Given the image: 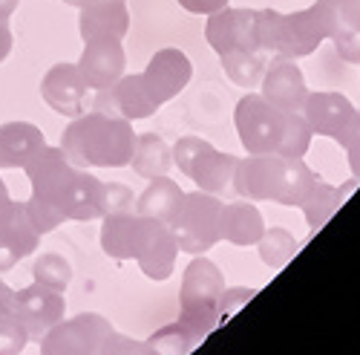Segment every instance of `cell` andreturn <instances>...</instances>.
Masks as SVG:
<instances>
[{"label": "cell", "mask_w": 360, "mask_h": 355, "mask_svg": "<svg viewBox=\"0 0 360 355\" xmlns=\"http://www.w3.org/2000/svg\"><path fill=\"white\" fill-rule=\"evenodd\" d=\"M130 165L139 176H144V180H156V176H167V170L173 168V154L162 136L141 133V136H136Z\"/></svg>", "instance_id": "484cf974"}, {"label": "cell", "mask_w": 360, "mask_h": 355, "mask_svg": "<svg viewBox=\"0 0 360 355\" xmlns=\"http://www.w3.org/2000/svg\"><path fill=\"white\" fill-rule=\"evenodd\" d=\"M311 127L303 118V113H288V122H285V133H283V144L277 156L283 159H303L309 154V144H311Z\"/></svg>", "instance_id": "1f68e13d"}, {"label": "cell", "mask_w": 360, "mask_h": 355, "mask_svg": "<svg viewBox=\"0 0 360 355\" xmlns=\"http://www.w3.org/2000/svg\"><path fill=\"white\" fill-rule=\"evenodd\" d=\"M328 38V23L320 4L283 15L277 9L257 12V41L262 52L277 58H306Z\"/></svg>", "instance_id": "3957f363"}, {"label": "cell", "mask_w": 360, "mask_h": 355, "mask_svg": "<svg viewBox=\"0 0 360 355\" xmlns=\"http://www.w3.org/2000/svg\"><path fill=\"white\" fill-rule=\"evenodd\" d=\"M136 199L130 194V188L118 185V182H104V214H118V211H133Z\"/></svg>", "instance_id": "8d00e7d4"}, {"label": "cell", "mask_w": 360, "mask_h": 355, "mask_svg": "<svg viewBox=\"0 0 360 355\" xmlns=\"http://www.w3.org/2000/svg\"><path fill=\"white\" fill-rule=\"evenodd\" d=\"M9 312H15V292L0 280V315H9Z\"/></svg>", "instance_id": "b9f144b4"}, {"label": "cell", "mask_w": 360, "mask_h": 355, "mask_svg": "<svg viewBox=\"0 0 360 355\" xmlns=\"http://www.w3.org/2000/svg\"><path fill=\"white\" fill-rule=\"evenodd\" d=\"M191 75H193V67L188 61V55L176 46H167V49H159L153 58L147 61V70L141 73L147 90L153 93V99L159 104L176 99L179 93L185 90L191 84Z\"/></svg>", "instance_id": "4fadbf2b"}, {"label": "cell", "mask_w": 360, "mask_h": 355, "mask_svg": "<svg viewBox=\"0 0 360 355\" xmlns=\"http://www.w3.org/2000/svg\"><path fill=\"white\" fill-rule=\"evenodd\" d=\"M236 162H239V159H236L233 154H219L217 147L207 142L202 151H199V156L191 162V168H188L185 176H191L193 185H196L199 191L219 197V194H225V191H233V170H236Z\"/></svg>", "instance_id": "44dd1931"}, {"label": "cell", "mask_w": 360, "mask_h": 355, "mask_svg": "<svg viewBox=\"0 0 360 355\" xmlns=\"http://www.w3.org/2000/svg\"><path fill=\"white\" fill-rule=\"evenodd\" d=\"M12 52V32H9V20H0V64L6 61V55Z\"/></svg>", "instance_id": "60d3db41"}, {"label": "cell", "mask_w": 360, "mask_h": 355, "mask_svg": "<svg viewBox=\"0 0 360 355\" xmlns=\"http://www.w3.org/2000/svg\"><path fill=\"white\" fill-rule=\"evenodd\" d=\"M44 101L67 118H78L86 104V84L78 73V64H55L41 81Z\"/></svg>", "instance_id": "9a60e30c"}, {"label": "cell", "mask_w": 360, "mask_h": 355, "mask_svg": "<svg viewBox=\"0 0 360 355\" xmlns=\"http://www.w3.org/2000/svg\"><path fill=\"white\" fill-rule=\"evenodd\" d=\"M81 9V38H118L122 41L130 29L127 0H84Z\"/></svg>", "instance_id": "d6986e66"}, {"label": "cell", "mask_w": 360, "mask_h": 355, "mask_svg": "<svg viewBox=\"0 0 360 355\" xmlns=\"http://www.w3.org/2000/svg\"><path fill=\"white\" fill-rule=\"evenodd\" d=\"M98 355H159V352L150 341H136L130 335H122V332L110 330L107 338L101 341Z\"/></svg>", "instance_id": "836d02e7"}, {"label": "cell", "mask_w": 360, "mask_h": 355, "mask_svg": "<svg viewBox=\"0 0 360 355\" xmlns=\"http://www.w3.org/2000/svg\"><path fill=\"white\" fill-rule=\"evenodd\" d=\"M136 147L133 122L107 113H81L61 136V151L75 168H124Z\"/></svg>", "instance_id": "7a4b0ae2"}, {"label": "cell", "mask_w": 360, "mask_h": 355, "mask_svg": "<svg viewBox=\"0 0 360 355\" xmlns=\"http://www.w3.org/2000/svg\"><path fill=\"white\" fill-rule=\"evenodd\" d=\"M205 38H207V44H211V49L217 55L236 52V49L257 52L259 49V41H257V12L254 9L225 6V9L214 12V15H207Z\"/></svg>", "instance_id": "9c48e42d"}, {"label": "cell", "mask_w": 360, "mask_h": 355, "mask_svg": "<svg viewBox=\"0 0 360 355\" xmlns=\"http://www.w3.org/2000/svg\"><path fill=\"white\" fill-rule=\"evenodd\" d=\"M29 344V335L15 312L0 315V355H20Z\"/></svg>", "instance_id": "e575fe53"}, {"label": "cell", "mask_w": 360, "mask_h": 355, "mask_svg": "<svg viewBox=\"0 0 360 355\" xmlns=\"http://www.w3.org/2000/svg\"><path fill=\"white\" fill-rule=\"evenodd\" d=\"M124 46L118 38H93L84 41V52L78 61V73L86 84V90H104L124 75Z\"/></svg>", "instance_id": "7c38bea8"}, {"label": "cell", "mask_w": 360, "mask_h": 355, "mask_svg": "<svg viewBox=\"0 0 360 355\" xmlns=\"http://www.w3.org/2000/svg\"><path fill=\"white\" fill-rule=\"evenodd\" d=\"M12 197H9V188H6V182L0 180V225L6 223V217H9V211H12Z\"/></svg>", "instance_id": "7bdbcfd3"}, {"label": "cell", "mask_w": 360, "mask_h": 355, "mask_svg": "<svg viewBox=\"0 0 360 355\" xmlns=\"http://www.w3.org/2000/svg\"><path fill=\"white\" fill-rule=\"evenodd\" d=\"M41 147H46L41 127L29 122L0 125V168H23Z\"/></svg>", "instance_id": "603a6c76"}, {"label": "cell", "mask_w": 360, "mask_h": 355, "mask_svg": "<svg viewBox=\"0 0 360 355\" xmlns=\"http://www.w3.org/2000/svg\"><path fill=\"white\" fill-rule=\"evenodd\" d=\"M259 257L265 266H271V269H285L291 263V257L297 254V240L285 231V228H265L262 237H259Z\"/></svg>", "instance_id": "f1b7e54d"}, {"label": "cell", "mask_w": 360, "mask_h": 355, "mask_svg": "<svg viewBox=\"0 0 360 355\" xmlns=\"http://www.w3.org/2000/svg\"><path fill=\"white\" fill-rule=\"evenodd\" d=\"M179 6L188 9L191 15H214L228 6V0H179Z\"/></svg>", "instance_id": "ab89813d"}, {"label": "cell", "mask_w": 360, "mask_h": 355, "mask_svg": "<svg viewBox=\"0 0 360 355\" xmlns=\"http://www.w3.org/2000/svg\"><path fill=\"white\" fill-rule=\"evenodd\" d=\"M259 87H262L259 96L283 113H300V107H303L309 96L303 70L297 67L294 58H277V61H271V67H265L262 73Z\"/></svg>", "instance_id": "5bb4252c"}, {"label": "cell", "mask_w": 360, "mask_h": 355, "mask_svg": "<svg viewBox=\"0 0 360 355\" xmlns=\"http://www.w3.org/2000/svg\"><path fill=\"white\" fill-rule=\"evenodd\" d=\"M147 341L156 347L159 355H188L196 347V341L179 327V323H167V327H162L156 335H150Z\"/></svg>", "instance_id": "d6a6232c"}, {"label": "cell", "mask_w": 360, "mask_h": 355, "mask_svg": "<svg viewBox=\"0 0 360 355\" xmlns=\"http://www.w3.org/2000/svg\"><path fill=\"white\" fill-rule=\"evenodd\" d=\"M101 249L104 254L115 260H136L144 243V234L150 225V217H141L136 211H118L101 217Z\"/></svg>", "instance_id": "2e32d148"}, {"label": "cell", "mask_w": 360, "mask_h": 355, "mask_svg": "<svg viewBox=\"0 0 360 355\" xmlns=\"http://www.w3.org/2000/svg\"><path fill=\"white\" fill-rule=\"evenodd\" d=\"M360 180H352V182H346L343 188H335V185H326V182H314V188L309 191V197H306V202L300 205V208L306 211V223H309V228L311 231H320L328 220L335 217V211L343 205V199L354 191V185H357Z\"/></svg>", "instance_id": "d4e9b609"}, {"label": "cell", "mask_w": 360, "mask_h": 355, "mask_svg": "<svg viewBox=\"0 0 360 355\" xmlns=\"http://www.w3.org/2000/svg\"><path fill=\"white\" fill-rule=\"evenodd\" d=\"M254 294H257L254 289H225L222 301H219V320H228L233 312H239L254 298Z\"/></svg>", "instance_id": "74e56055"}, {"label": "cell", "mask_w": 360, "mask_h": 355, "mask_svg": "<svg viewBox=\"0 0 360 355\" xmlns=\"http://www.w3.org/2000/svg\"><path fill=\"white\" fill-rule=\"evenodd\" d=\"M338 144H343V151H346V156H349V165H352L354 180H360V110L354 113V118L349 122V127L338 136Z\"/></svg>", "instance_id": "d590c367"}, {"label": "cell", "mask_w": 360, "mask_h": 355, "mask_svg": "<svg viewBox=\"0 0 360 355\" xmlns=\"http://www.w3.org/2000/svg\"><path fill=\"white\" fill-rule=\"evenodd\" d=\"M32 278L35 283L52 289V292H67L72 280V266L61 254H41L32 266Z\"/></svg>", "instance_id": "4dcf8cb0"}, {"label": "cell", "mask_w": 360, "mask_h": 355, "mask_svg": "<svg viewBox=\"0 0 360 355\" xmlns=\"http://www.w3.org/2000/svg\"><path fill=\"white\" fill-rule=\"evenodd\" d=\"M176 254H179V246H176V237L170 231V225L159 223L150 217V225H147V234H144V243H141V251H139V269L150 278V280H167L176 269Z\"/></svg>", "instance_id": "ffe728a7"}, {"label": "cell", "mask_w": 360, "mask_h": 355, "mask_svg": "<svg viewBox=\"0 0 360 355\" xmlns=\"http://www.w3.org/2000/svg\"><path fill=\"white\" fill-rule=\"evenodd\" d=\"M222 58V70L225 75L236 84V87H257L262 81V73H265V52H248V49H236V52H225L219 55Z\"/></svg>", "instance_id": "4316f807"}, {"label": "cell", "mask_w": 360, "mask_h": 355, "mask_svg": "<svg viewBox=\"0 0 360 355\" xmlns=\"http://www.w3.org/2000/svg\"><path fill=\"white\" fill-rule=\"evenodd\" d=\"M265 231V220L254 202H228L219 211V240L233 246H257Z\"/></svg>", "instance_id": "7402d4cb"}, {"label": "cell", "mask_w": 360, "mask_h": 355, "mask_svg": "<svg viewBox=\"0 0 360 355\" xmlns=\"http://www.w3.org/2000/svg\"><path fill=\"white\" fill-rule=\"evenodd\" d=\"M285 122H288V113L268 104L257 93L243 96L233 110V125H236L239 142H243L248 154H274L277 156L280 144H283V133H285Z\"/></svg>", "instance_id": "8992f818"}, {"label": "cell", "mask_w": 360, "mask_h": 355, "mask_svg": "<svg viewBox=\"0 0 360 355\" xmlns=\"http://www.w3.org/2000/svg\"><path fill=\"white\" fill-rule=\"evenodd\" d=\"M182 199H185V191L179 188L173 180H167V176H156V180H150L144 194L136 199V214L153 217V220L170 225L173 217L179 214V208H182Z\"/></svg>", "instance_id": "cb8c5ba5"}, {"label": "cell", "mask_w": 360, "mask_h": 355, "mask_svg": "<svg viewBox=\"0 0 360 355\" xmlns=\"http://www.w3.org/2000/svg\"><path fill=\"white\" fill-rule=\"evenodd\" d=\"M283 173H285V159L283 156L248 154L245 159L236 162L233 191L248 202H262V199L277 202V194L283 188Z\"/></svg>", "instance_id": "ba28073f"}, {"label": "cell", "mask_w": 360, "mask_h": 355, "mask_svg": "<svg viewBox=\"0 0 360 355\" xmlns=\"http://www.w3.org/2000/svg\"><path fill=\"white\" fill-rule=\"evenodd\" d=\"M18 4L20 0H0V20H9L15 15V9H18Z\"/></svg>", "instance_id": "ee69618b"}, {"label": "cell", "mask_w": 360, "mask_h": 355, "mask_svg": "<svg viewBox=\"0 0 360 355\" xmlns=\"http://www.w3.org/2000/svg\"><path fill=\"white\" fill-rule=\"evenodd\" d=\"M162 104L153 99V93L147 90V84L139 75H122L115 84L104 87L96 96V110L115 116V118H127V122H139V118H150Z\"/></svg>", "instance_id": "8fae6325"}, {"label": "cell", "mask_w": 360, "mask_h": 355, "mask_svg": "<svg viewBox=\"0 0 360 355\" xmlns=\"http://www.w3.org/2000/svg\"><path fill=\"white\" fill-rule=\"evenodd\" d=\"M300 113H303V118L309 122L311 133L338 142V136L354 118L357 107L340 93H309L303 107H300Z\"/></svg>", "instance_id": "e0dca14e"}, {"label": "cell", "mask_w": 360, "mask_h": 355, "mask_svg": "<svg viewBox=\"0 0 360 355\" xmlns=\"http://www.w3.org/2000/svg\"><path fill=\"white\" fill-rule=\"evenodd\" d=\"M222 292H225V278L219 266L196 254L182 275V315L176 320L196 344L205 341V335L219 323Z\"/></svg>", "instance_id": "277c9868"}, {"label": "cell", "mask_w": 360, "mask_h": 355, "mask_svg": "<svg viewBox=\"0 0 360 355\" xmlns=\"http://www.w3.org/2000/svg\"><path fill=\"white\" fill-rule=\"evenodd\" d=\"M23 170L32 185L26 211L41 234L64 220L89 223L104 217V182L86 173V168H75L61 147H41Z\"/></svg>", "instance_id": "6da1fadb"}, {"label": "cell", "mask_w": 360, "mask_h": 355, "mask_svg": "<svg viewBox=\"0 0 360 355\" xmlns=\"http://www.w3.org/2000/svg\"><path fill=\"white\" fill-rule=\"evenodd\" d=\"M112 330V323L96 312H84L70 320H58L38 341L41 355H98L101 341Z\"/></svg>", "instance_id": "52a82bcc"}, {"label": "cell", "mask_w": 360, "mask_h": 355, "mask_svg": "<svg viewBox=\"0 0 360 355\" xmlns=\"http://www.w3.org/2000/svg\"><path fill=\"white\" fill-rule=\"evenodd\" d=\"M317 4L328 23V38L360 29V0H317Z\"/></svg>", "instance_id": "f546056e"}, {"label": "cell", "mask_w": 360, "mask_h": 355, "mask_svg": "<svg viewBox=\"0 0 360 355\" xmlns=\"http://www.w3.org/2000/svg\"><path fill=\"white\" fill-rule=\"evenodd\" d=\"M219 211H222V202L214 194H205V191L185 194L182 208H179V214L170 223L179 251L193 257L211 251L219 243Z\"/></svg>", "instance_id": "5b68a950"}, {"label": "cell", "mask_w": 360, "mask_h": 355, "mask_svg": "<svg viewBox=\"0 0 360 355\" xmlns=\"http://www.w3.org/2000/svg\"><path fill=\"white\" fill-rule=\"evenodd\" d=\"M314 182H317V176L303 159H285V173H283V188L277 194V205H291V208L297 205L300 208L306 202L309 191L314 188Z\"/></svg>", "instance_id": "83f0119b"}, {"label": "cell", "mask_w": 360, "mask_h": 355, "mask_svg": "<svg viewBox=\"0 0 360 355\" xmlns=\"http://www.w3.org/2000/svg\"><path fill=\"white\" fill-rule=\"evenodd\" d=\"M41 231L29 220L26 202H12L6 223L0 225V272H9L38 249Z\"/></svg>", "instance_id": "ac0fdd59"}, {"label": "cell", "mask_w": 360, "mask_h": 355, "mask_svg": "<svg viewBox=\"0 0 360 355\" xmlns=\"http://www.w3.org/2000/svg\"><path fill=\"white\" fill-rule=\"evenodd\" d=\"M332 44H335V49H338V55L343 58V61H349V64H360V29L332 38Z\"/></svg>", "instance_id": "f35d334b"}, {"label": "cell", "mask_w": 360, "mask_h": 355, "mask_svg": "<svg viewBox=\"0 0 360 355\" xmlns=\"http://www.w3.org/2000/svg\"><path fill=\"white\" fill-rule=\"evenodd\" d=\"M64 309H67L64 292H52L41 283L15 292V315L23 323L29 341H41L64 318Z\"/></svg>", "instance_id": "30bf717a"}]
</instances>
